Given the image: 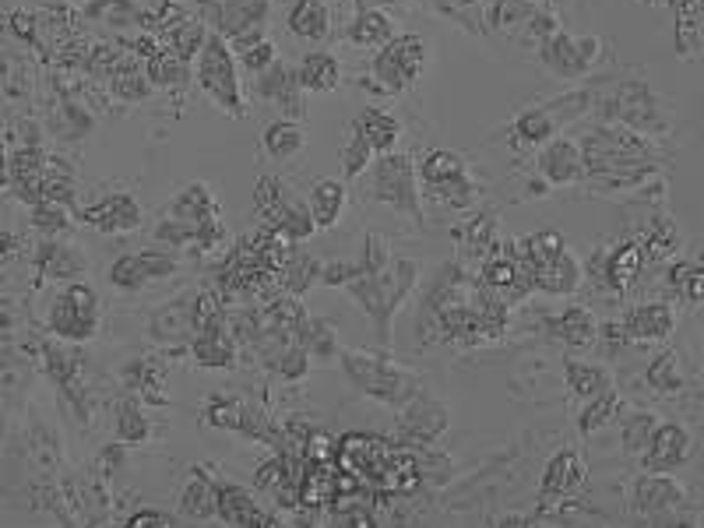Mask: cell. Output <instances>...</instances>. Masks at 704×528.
<instances>
[{
  "label": "cell",
  "mask_w": 704,
  "mask_h": 528,
  "mask_svg": "<svg viewBox=\"0 0 704 528\" xmlns=\"http://www.w3.org/2000/svg\"><path fill=\"white\" fill-rule=\"evenodd\" d=\"M342 374L349 377V384L360 395L374 398L388 409H402L405 402H412L423 392V380L412 374L409 367H402L399 359H391L388 353H374V349H342L339 356Z\"/></svg>",
  "instance_id": "obj_1"
},
{
  "label": "cell",
  "mask_w": 704,
  "mask_h": 528,
  "mask_svg": "<svg viewBox=\"0 0 704 528\" xmlns=\"http://www.w3.org/2000/svg\"><path fill=\"white\" fill-rule=\"evenodd\" d=\"M416 278H420V268L402 257V261H391L384 272L360 275V278H352L345 286L349 296L363 307V314L374 321L381 345L391 342V321H395L405 296L416 290Z\"/></svg>",
  "instance_id": "obj_2"
},
{
  "label": "cell",
  "mask_w": 704,
  "mask_h": 528,
  "mask_svg": "<svg viewBox=\"0 0 704 528\" xmlns=\"http://www.w3.org/2000/svg\"><path fill=\"white\" fill-rule=\"evenodd\" d=\"M426 60H430L426 35H412V32L395 35L370 60V78H363V89H374L381 95H402L420 81Z\"/></svg>",
  "instance_id": "obj_3"
},
{
  "label": "cell",
  "mask_w": 704,
  "mask_h": 528,
  "mask_svg": "<svg viewBox=\"0 0 704 528\" xmlns=\"http://www.w3.org/2000/svg\"><path fill=\"white\" fill-rule=\"evenodd\" d=\"M194 81L222 113L243 116L247 103H243V85H240V60L230 47V39H222L219 32L209 35V43H204L194 64Z\"/></svg>",
  "instance_id": "obj_4"
},
{
  "label": "cell",
  "mask_w": 704,
  "mask_h": 528,
  "mask_svg": "<svg viewBox=\"0 0 704 528\" xmlns=\"http://www.w3.org/2000/svg\"><path fill=\"white\" fill-rule=\"evenodd\" d=\"M420 166L412 162L409 152H384L370 166V197L378 205L395 209L409 219L423 222V205H420Z\"/></svg>",
  "instance_id": "obj_5"
},
{
  "label": "cell",
  "mask_w": 704,
  "mask_h": 528,
  "mask_svg": "<svg viewBox=\"0 0 704 528\" xmlns=\"http://www.w3.org/2000/svg\"><path fill=\"white\" fill-rule=\"evenodd\" d=\"M99 324H102V303L89 282L74 278L50 299V311H47L50 335L81 345L99 335Z\"/></svg>",
  "instance_id": "obj_6"
},
{
  "label": "cell",
  "mask_w": 704,
  "mask_h": 528,
  "mask_svg": "<svg viewBox=\"0 0 704 528\" xmlns=\"http://www.w3.org/2000/svg\"><path fill=\"white\" fill-rule=\"evenodd\" d=\"M180 272V251L170 247H149V251H131L120 254L110 264V286L120 293H141L159 278H170Z\"/></svg>",
  "instance_id": "obj_7"
},
{
  "label": "cell",
  "mask_w": 704,
  "mask_h": 528,
  "mask_svg": "<svg viewBox=\"0 0 704 528\" xmlns=\"http://www.w3.org/2000/svg\"><path fill=\"white\" fill-rule=\"evenodd\" d=\"M451 426V409L441 405L433 395L420 392L412 402H405L399 409V444L405 448H423L430 451L433 444H438Z\"/></svg>",
  "instance_id": "obj_8"
},
{
  "label": "cell",
  "mask_w": 704,
  "mask_h": 528,
  "mask_svg": "<svg viewBox=\"0 0 704 528\" xmlns=\"http://www.w3.org/2000/svg\"><path fill=\"white\" fill-rule=\"evenodd\" d=\"M599 110L606 113L610 124H624L637 134H655V131H662V124H666L655 106L652 89L641 85V81H627V85L610 92L603 103H599Z\"/></svg>",
  "instance_id": "obj_9"
},
{
  "label": "cell",
  "mask_w": 704,
  "mask_h": 528,
  "mask_svg": "<svg viewBox=\"0 0 704 528\" xmlns=\"http://www.w3.org/2000/svg\"><path fill=\"white\" fill-rule=\"evenodd\" d=\"M540 60H543V68L561 81H577L595 68L599 39H592V35L582 39V35H571L564 29H556L553 35H546L540 43Z\"/></svg>",
  "instance_id": "obj_10"
},
{
  "label": "cell",
  "mask_w": 704,
  "mask_h": 528,
  "mask_svg": "<svg viewBox=\"0 0 704 528\" xmlns=\"http://www.w3.org/2000/svg\"><path fill=\"white\" fill-rule=\"evenodd\" d=\"M71 345H64V338L47 342L43 349H39V363H43L47 377L57 384V392L64 395V402L81 419H86L89 405H86V380H81V374H86V356H81L78 349H71Z\"/></svg>",
  "instance_id": "obj_11"
},
{
  "label": "cell",
  "mask_w": 704,
  "mask_h": 528,
  "mask_svg": "<svg viewBox=\"0 0 704 528\" xmlns=\"http://www.w3.org/2000/svg\"><path fill=\"white\" fill-rule=\"evenodd\" d=\"M687 507L683 486L662 473H648L631 486V511L648 521H676V511Z\"/></svg>",
  "instance_id": "obj_12"
},
{
  "label": "cell",
  "mask_w": 704,
  "mask_h": 528,
  "mask_svg": "<svg viewBox=\"0 0 704 528\" xmlns=\"http://www.w3.org/2000/svg\"><path fill=\"white\" fill-rule=\"evenodd\" d=\"M78 222H86V226H92L99 233L123 236V233L141 230L144 212L131 191H113V194H102L99 201H92V205H81Z\"/></svg>",
  "instance_id": "obj_13"
},
{
  "label": "cell",
  "mask_w": 704,
  "mask_h": 528,
  "mask_svg": "<svg viewBox=\"0 0 704 528\" xmlns=\"http://www.w3.org/2000/svg\"><path fill=\"white\" fill-rule=\"evenodd\" d=\"M589 483V465H585V455L577 448H564L556 451L546 469H543V479H540V504L550 507L553 500H567L574 494H582Z\"/></svg>",
  "instance_id": "obj_14"
},
{
  "label": "cell",
  "mask_w": 704,
  "mask_h": 528,
  "mask_svg": "<svg viewBox=\"0 0 704 528\" xmlns=\"http://www.w3.org/2000/svg\"><path fill=\"white\" fill-rule=\"evenodd\" d=\"M254 95L264 99V103H272L275 110H282V116H293V120H303L306 113V103H303V85H300V74L296 68L282 64V60H275L272 68L254 74Z\"/></svg>",
  "instance_id": "obj_15"
},
{
  "label": "cell",
  "mask_w": 704,
  "mask_h": 528,
  "mask_svg": "<svg viewBox=\"0 0 704 528\" xmlns=\"http://www.w3.org/2000/svg\"><path fill=\"white\" fill-rule=\"evenodd\" d=\"M535 170H540V176L550 187H571V184H582V180L589 176L585 152L571 138L546 141V145L540 149V159H535Z\"/></svg>",
  "instance_id": "obj_16"
},
{
  "label": "cell",
  "mask_w": 704,
  "mask_h": 528,
  "mask_svg": "<svg viewBox=\"0 0 704 528\" xmlns=\"http://www.w3.org/2000/svg\"><path fill=\"white\" fill-rule=\"evenodd\" d=\"M32 264H36L39 282H74V278H86V272H89V257L60 236L39 240Z\"/></svg>",
  "instance_id": "obj_17"
},
{
  "label": "cell",
  "mask_w": 704,
  "mask_h": 528,
  "mask_svg": "<svg viewBox=\"0 0 704 528\" xmlns=\"http://www.w3.org/2000/svg\"><path fill=\"white\" fill-rule=\"evenodd\" d=\"M204 22L222 39H237L243 32L264 29L268 22V0H222L219 8L204 11Z\"/></svg>",
  "instance_id": "obj_18"
},
{
  "label": "cell",
  "mask_w": 704,
  "mask_h": 528,
  "mask_svg": "<svg viewBox=\"0 0 704 528\" xmlns=\"http://www.w3.org/2000/svg\"><path fill=\"white\" fill-rule=\"evenodd\" d=\"M691 451H694L691 434L683 430L680 423H658L652 440H648V448H645V469L648 473H673L691 458Z\"/></svg>",
  "instance_id": "obj_19"
},
{
  "label": "cell",
  "mask_w": 704,
  "mask_h": 528,
  "mask_svg": "<svg viewBox=\"0 0 704 528\" xmlns=\"http://www.w3.org/2000/svg\"><path fill=\"white\" fill-rule=\"evenodd\" d=\"M529 278H532V286L546 296H571V293H577V286H582V264H577V257L564 247L535 264Z\"/></svg>",
  "instance_id": "obj_20"
},
{
  "label": "cell",
  "mask_w": 704,
  "mask_h": 528,
  "mask_svg": "<svg viewBox=\"0 0 704 528\" xmlns=\"http://www.w3.org/2000/svg\"><path fill=\"white\" fill-rule=\"evenodd\" d=\"M620 328H624L627 342H662L673 335L676 317L670 303H641V307L624 314Z\"/></svg>",
  "instance_id": "obj_21"
},
{
  "label": "cell",
  "mask_w": 704,
  "mask_h": 528,
  "mask_svg": "<svg viewBox=\"0 0 704 528\" xmlns=\"http://www.w3.org/2000/svg\"><path fill=\"white\" fill-rule=\"evenodd\" d=\"M191 296H180L173 303H162V307L152 311V321H149V335L155 342H165V345H183L194 338V314H191Z\"/></svg>",
  "instance_id": "obj_22"
},
{
  "label": "cell",
  "mask_w": 704,
  "mask_h": 528,
  "mask_svg": "<svg viewBox=\"0 0 704 528\" xmlns=\"http://www.w3.org/2000/svg\"><path fill=\"white\" fill-rule=\"evenodd\" d=\"M219 521L251 528V525H279L282 518L264 515V507L254 500V494H247L243 486L219 479Z\"/></svg>",
  "instance_id": "obj_23"
},
{
  "label": "cell",
  "mask_w": 704,
  "mask_h": 528,
  "mask_svg": "<svg viewBox=\"0 0 704 528\" xmlns=\"http://www.w3.org/2000/svg\"><path fill=\"white\" fill-rule=\"evenodd\" d=\"M556 134H561V120L546 103L529 106L511 120V149H543Z\"/></svg>",
  "instance_id": "obj_24"
},
{
  "label": "cell",
  "mask_w": 704,
  "mask_h": 528,
  "mask_svg": "<svg viewBox=\"0 0 704 528\" xmlns=\"http://www.w3.org/2000/svg\"><path fill=\"white\" fill-rule=\"evenodd\" d=\"M81 14L107 29H141V32H149L152 18V11L141 8L138 0H86Z\"/></svg>",
  "instance_id": "obj_25"
},
{
  "label": "cell",
  "mask_w": 704,
  "mask_h": 528,
  "mask_svg": "<svg viewBox=\"0 0 704 528\" xmlns=\"http://www.w3.org/2000/svg\"><path fill=\"white\" fill-rule=\"evenodd\" d=\"M180 518L183 521H212L219 518V479L194 469L180 490Z\"/></svg>",
  "instance_id": "obj_26"
},
{
  "label": "cell",
  "mask_w": 704,
  "mask_h": 528,
  "mask_svg": "<svg viewBox=\"0 0 704 528\" xmlns=\"http://www.w3.org/2000/svg\"><path fill=\"white\" fill-rule=\"evenodd\" d=\"M306 149V128H303V120H293V116H279L272 120V124L264 128L261 134V152L264 159H272V162H293L300 152Z\"/></svg>",
  "instance_id": "obj_27"
},
{
  "label": "cell",
  "mask_w": 704,
  "mask_h": 528,
  "mask_svg": "<svg viewBox=\"0 0 704 528\" xmlns=\"http://www.w3.org/2000/svg\"><path fill=\"white\" fill-rule=\"evenodd\" d=\"M352 134L363 138L378 155H384V152L399 149L402 124H399V116H391V113H384L378 106H366V110L356 113V120H352Z\"/></svg>",
  "instance_id": "obj_28"
},
{
  "label": "cell",
  "mask_w": 704,
  "mask_h": 528,
  "mask_svg": "<svg viewBox=\"0 0 704 528\" xmlns=\"http://www.w3.org/2000/svg\"><path fill=\"white\" fill-rule=\"evenodd\" d=\"M123 388L141 402L165 405V367H162V359L159 356L131 359L128 370H123Z\"/></svg>",
  "instance_id": "obj_29"
},
{
  "label": "cell",
  "mask_w": 704,
  "mask_h": 528,
  "mask_svg": "<svg viewBox=\"0 0 704 528\" xmlns=\"http://www.w3.org/2000/svg\"><path fill=\"white\" fill-rule=\"evenodd\" d=\"M296 74H300L303 92H310V95H328L342 85V64H339V57L328 50L303 53L296 64Z\"/></svg>",
  "instance_id": "obj_30"
},
{
  "label": "cell",
  "mask_w": 704,
  "mask_h": 528,
  "mask_svg": "<svg viewBox=\"0 0 704 528\" xmlns=\"http://www.w3.org/2000/svg\"><path fill=\"white\" fill-rule=\"evenodd\" d=\"M641 264H645V247H641V240H624V243H616L610 254L599 257V268H603L606 286H613L616 293H624L637 278Z\"/></svg>",
  "instance_id": "obj_31"
},
{
  "label": "cell",
  "mask_w": 704,
  "mask_h": 528,
  "mask_svg": "<svg viewBox=\"0 0 704 528\" xmlns=\"http://www.w3.org/2000/svg\"><path fill=\"white\" fill-rule=\"evenodd\" d=\"M50 134H57L60 141H81L92 134V116L89 110L78 103L71 92H57L53 106H50V120H47Z\"/></svg>",
  "instance_id": "obj_32"
},
{
  "label": "cell",
  "mask_w": 704,
  "mask_h": 528,
  "mask_svg": "<svg viewBox=\"0 0 704 528\" xmlns=\"http://www.w3.org/2000/svg\"><path fill=\"white\" fill-rule=\"evenodd\" d=\"M165 215H173L180 222H191V226H201V222H209V219H222V209H219V197L209 184H188L177 197H173V205L165 209Z\"/></svg>",
  "instance_id": "obj_33"
},
{
  "label": "cell",
  "mask_w": 704,
  "mask_h": 528,
  "mask_svg": "<svg viewBox=\"0 0 704 528\" xmlns=\"http://www.w3.org/2000/svg\"><path fill=\"white\" fill-rule=\"evenodd\" d=\"M188 349L198 367H204V370H233L237 356H240V342L233 338V328H230V332H215V335H194Z\"/></svg>",
  "instance_id": "obj_34"
},
{
  "label": "cell",
  "mask_w": 704,
  "mask_h": 528,
  "mask_svg": "<svg viewBox=\"0 0 704 528\" xmlns=\"http://www.w3.org/2000/svg\"><path fill=\"white\" fill-rule=\"evenodd\" d=\"M546 328L553 338H561L567 349H589L599 335V324L589 307H564L561 314L546 321Z\"/></svg>",
  "instance_id": "obj_35"
},
{
  "label": "cell",
  "mask_w": 704,
  "mask_h": 528,
  "mask_svg": "<svg viewBox=\"0 0 704 528\" xmlns=\"http://www.w3.org/2000/svg\"><path fill=\"white\" fill-rule=\"evenodd\" d=\"M345 201H349L345 180L324 176V180H318L314 187H310L306 205H310V215H314V222H318V230L335 226V222L342 219V212H345Z\"/></svg>",
  "instance_id": "obj_36"
},
{
  "label": "cell",
  "mask_w": 704,
  "mask_h": 528,
  "mask_svg": "<svg viewBox=\"0 0 704 528\" xmlns=\"http://www.w3.org/2000/svg\"><path fill=\"white\" fill-rule=\"evenodd\" d=\"M349 43L360 50H381L384 43L395 39V22L381 8H360L356 18L349 22Z\"/></svg>",
  "instance_id": "obj_37"
},
{
  "label": "cell",
  "mask_w": 704,
  "mask_h": 528,
  "mask_svg": "<svg viewBox=\"0 0 704 528\" xmlns=\"http://www.w3.org/2000/svg\"><path fill=\"white\" fill-rule=\"evenodd\" d=\"M321 264L324 261L303 254L296 243H293V247L285 251L282 264H279V275H275L279 278V290L282 293H293V296H303L310 286H314V282H321Z\"/></svg>",
  "instance_id": "obj_38"
},
{
  "label": "cell",
  "mask_w": 704,
  "mask_h": 528,
  "mask_svg": "<svg viewBox=\"0 0 704 528\" xmlns=\"http://www.w3.org/2000/svg\"><path fill=\"white\" fill-rule=\"evenodd\" d=\"M285 26L296 39H306V43H321V39L331 35V11L324 0H296L285 14Z\"/></svg>",
  "instance_id": "obj_39"
},
{
  "label": "cell",
  "mask_w": 704,
  "mask_h": 528,
  "mask_svg": "<svg viewBox=\"0 0 704 528\" xmlns=\"http://www.w3.org/2000/svg\"><path fill=\"white\" fill-rule=\"evenodd\" d=\"M465 173H469L465 159H462L459 152H451V149H430V152L420 159V180H423L426 194L438 191V187L454 184V180H462Z\"/></svg>",
  "instance_id": "obj_40"
},
{
  "label": "cell",
  "mask_w": 704,
  "mask_h": 528,
  "mask_svg": "<svg viewBox=\"0 0 704 528\" xmlns=\"http://www.w3.org/2000/svg\"><path fill=\"white\" fill-rule=\"evenodd\" d=\"M230 47H233L240 68L247 74H261V71H268L279 60V50H275L272 39H268L264 29H254V32H243V35L230 39Z\"/></svg>",
  "instance_id": "obj_41"
},
{
  "label": "cell",
  "mask_w": 704,
  "mask_h": 528,
  "mask_svg": "<svg viewBox=\"0 0 704 528\" xmlns=\"http://www.w3.org/2000/svg\"><path fill=\"white\" fill-rule=\"evenodd\" d=\"M144 71H149L152 85L165 92H183L191 85V64L183 57H177L170 47H162L155 57L144 60Z\"/></svg>",
  "instance_id": "obj_42"
},
{
  "label": "cell",
  "mask_w": 704,
  "mask_h": 528,
  "mask_svg": "<svg viewBox=\"0 0 704 528\" xmlns=\"http://www.w3.org/2000/svg\"><path fill=\"white\" fill-rule=\"evenodd\" d=\"M564 380H567V388L585 402L606 395L613 388L610 370L592 367V363H582V359H564Z\"/></svg>",
  "instance_id": "obj_43"
},
{
  "label": "cell",
  "mask_w": 704,
  "mask_h": 528,
  "mask_svg": "<svg viewBox=\"0 0 704 528\" xmlns=\"http://www.w3.org/2000/svg\"><path fill=\"white\" fill-rule=\"evenodd\" d=\"M113 434L120 444H144L152 437V423L141 413V405L134 398H123L113 413Z\"/></svg>",
  "instance_id": "obj_44"
},
{
  "label": "cell",
  "mask_w": 704,
  "mask_h": 528,
  "mask_svg": "<svg viewBox=\"0 0 704 528\" xmlns=\"http://www.w3.org/2000/svg\"><path fill=\"white\" fill-rule=\"evenodd\" d=\"M459 236L465 243V251L475 254L480 261L490 257L493 251H501V240H496V215L493 212H480L475 219H469Z\"/></svg>",
  "instance_id": "obj_45"
},
{
  "label": "cell",
  "mask_w": 704,
  "mask_h": 528,
  "mask_svg": "<svg viewBox=\"0 0 704 528\" xmlns=\"http://www.w3.org/2000/svg\"><path fill=\"white\" fill-rule=\"evenodd\" d=\"M32 219V230H39L43 236H64L71 233L78 212L71 205H60V201H39V205L29 209Z\"/></svg>",
  "instance_id": "obj_46"
},
{
  "label": "cell",
  "mask_w": 704,
  "mask_h": 528,
  "mask_svg": "<svg viewBox=\"0 0 704 528\" xmlns=\"http://www.w3.org/2000/svg\"><path fill=\"white\" fill-rule=\"evenodd\" d=\"M296 338L310 349V356L314 359H335L342 356V345H339V335L331 332L328 321H318V317H306L303 328L296 332Z\"/></svg>",
  "instance_id": "obj_47"
},
{
  "label": "cell",
  "mask_w": 704,
  "mask_h": 528,
  "mask_svg": "<svg viewBox=\"0 0 704 528\" xmlns=\"http://www.w3.org/2000/svg\"><path fill=\"white\" fill-rule=\"evenodd\" d=\"M535 8H540V4H532V0H496V4L486 8V22L496 32H514V29L529 26V18L535 14Z\"/></svg>",
  "instance_id": "obj_48"
},
{
  "label": "cell",
  "mask_w": 704,
  "mask_h": 528,
  "mask_svg": "<svg viewBox=\"0 0 704 528\" xmlns=\"http://www.w3.org/2000/svg\"><path fill=\"white\" fill-rule=\"evenodd\" d=\"M616 413H620V395L610 388L606 395L592 398V402L585 405V409L577 413V434H582V437H592L595 430H603L606 423H613Z\"/></svg>",
  "instance_id": "obj_49"
},
{
  "label": "cell",
  "mask_w": 704,
  "mask_h": 528,
  "mask_svg": "<svg viewBox=\"0 0 704 528\" xmlns=\"http://www.w3.org/2000/svg\"><path fill=\"white\" fill-rule=\"evenodd\" d=\"M670 286L683 299L701 303L704 299V261H676L670 268Z\"/></svg>",
  "instance_id": "obj_50"
},
{
  "label": "cell",
  "mask_w": 704,
  "mask_h": 528,
  "mask_svg": "<svg viewBox=\"0 0 704 528\" xmlns=\"http://www.w3.org/2000/svg\"><path fill=\"white\" fill-rule=\"evenodd\" d=\"M243 398H233V395H212L209 402H204V423L209 426H219V430H240V419H243Z\"/></svg>",
  "instance_id": "obj_51"
},
{
  "label": "cell",
  "mask_w": 704,
  "mask_h": 528,
  "mask_svg": "<svg viewBox=\"0 0 704 528\" xmlns=\"http://www.w3.org/2000/svg\"><path fill=\"white\" fill-rule=\"evenodd\" d=\"M285 194H289V187L282 184V180L275 173H264L258 180V187H254V215H258V222L272 219L279 212V205L285 201Z\"/></svg>",
  "instance_id": "obj_52"
},
{
  "label": "cell",
  "mask_w": 704,
  "mask_h": 528,
  "mask_svg": "<svg viewBox=\"0 0 704 528\" xmlns=\"http://www.w3.org/2000/svg\"><path fill=\"white\" fill-rule=\"evenodd\" d=\"M655 426H658L655 416H648V413H631L624 423H620V437H624V448H627L631 455H645L648 440H652V434H655Z\"/></svg>",
  "instance_id": "obj_53"
},
{
  "label": "cell",
  "mask_w": 704,
  "mask_h": 528,
  "mask_svg": "<svg viewBox=\"0 0 704 528\" xmlns=\"http://www.w3.org/2000/svg\"><path fill=\"white\" fill-rule=\"evenodd\" d=\"M648 388H655L658 395H673V392L683 388L676 353H662V356L652 359V367H648Z\"/></svg>",
  "instance_id": "obj_54"
},
{
  "label": "cell",
  "mask_w": 704,
  "mask_h": 528,
  "mask_svg": "<svg viewBox=\"0 0 704 528\" xmlns=\"http://www.w3.org/2000/svg\"><path fill=\"white\" fill-rule=\"evenodd\" d=\"M430 197L441 201V205H447V209H454V212H465V209L475 205V197H480V187H475V180L465 173L462 180H454V184L430 191Z\"/></svg>",
  "instance_id": "obj_55"
},
{
  "label": "cell",
  "mask_w": 704,
  "mask_h": 528,
  "mask_svg": "<svg viewBox=\"0 0 704 528\" xmlns=\"http://www.w3.org/2000/svg\"><path fill=\"white\" fill-rule=\"evenodd\" d=\"M374 162H378V152L370 149L363 138L349 134L345 149H342V173H345V180L363 176V170H370V166H374Z\"/></svg>",
  "instance_id": "obj_56"
},
{
  "label": "cell",
  "mask_w": 704,
  "mask_h": 528,
  "mask_svg": "<svg viewBox=\"0 0 704 528\" xmlns=\"http://www.w3.org/2000/svg\"><path fill=\"white\" fill-rule=\"evenodd\" d=\"M356 264H360V275H378V272H384L388 264H391V247H388V240H384L381 233H366Z\"/></svg>",
  "instance_id": "obj_57"
},
{
  "label": "cell",
  "mask_w": 704,
  "mask_h": 528,
  "mask_svg": "<svg viewBox=\"0 0 704 528\" xmlns=\"http://www.w3.org/2000/svg\"><path fill=\"white\" fill-rule=\"evenodd\" d=\"M352 278H360L356 261H324L321 264V286H349Z\"/></svg>",
  "instance_id": "obj_58"
},
{
  "label": "cell",
  "mask_w": 704,
  "mask_h": 528,
  "mask_svg": "<svg viewBox=\"0 0 704 528\" xmlns=\"http://www.w3.org/2000/svg\"><path fill=\"white\" fill-rule=\"evenodd\" d=\"M8 26H11V32L22 39V43H29L32 50H36V43H39V14H29V11H11L8 14Z\"/></svg>",
  "instance_id": "obj_59"
},
{
  "label": "cell",
  "mask_w": 704,
  "mask_h": 528,
  "mask_svg": "<svg viewBox=\"0 0 704 528\" xmlns=\"http://www.w3.org/2000/svg\"><path fill=\"white\" fill-rule=\"evenodd\" d=\"M177 521H180L177 515H170V511H155V507H141V511H134V515L128 518L131 528H152V525L170 528V525H177Z\"/></svg>",
  "instance_id": "obj_60"
},
{
  "label": "cell",
  "mask_w": 704,
  "mask_h": 528,
  "mask_svg": "<svg viewBox=\"0 0 704 528\" xmlns=\"http://www.w3.org/2000/svg\"><path fill=\"white\" fill-rule=\"evenodd\" d=\"M360 8H381V4H391V0H356Z\"/></svg>",
  "instance_id": "obj_61"
},
{
  "label": "cell",
  "mask_w": 704,
  "mask_h": 528,
  "mask_svg": "<svg viewBox=\"0 0 704 528\" xmlns=\"http://www.w3.org/2000/svg\"><path fill=\"white\" fill-rule=\"evenodd\" d=\"M532 4H540V8H550V0H532Z\"/></svg>",
  "instance_id": "obj_62"
},
{
  "label": "cell",
  "mask_w": 704,
  "mask_h": 528,
  "mask_svg": "<svg viewBox=\"0 0 704 528\" xmlns=\"http://www.w3.org/2000/svg\"><path fill=\"white\" fill-rule=\"evenodd\" d=\"M480 4H483V8H490V4H496V0H480Z\"/></svg>",
  "instance_id": "obj_63"
}]
</instances>
